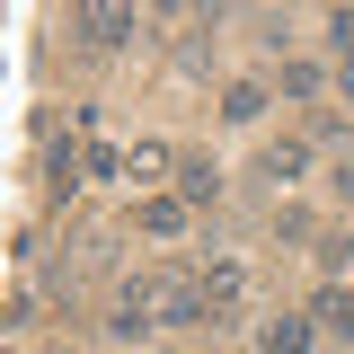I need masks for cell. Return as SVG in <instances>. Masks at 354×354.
Listing matches in <instances>:
<instances>
[{
    "mask_svg": "<svg viewBox=\"0 0 354 354\" xmlns=\"http://www.w3.org/2000/svg\"><path fill=\"white\" fill-rule=\"evenodd\" d=\"M124 301H133V310H151L160 328H195V319H213V301H204V274H169V266L133 274Z\"/></svg>",
    "mask_w": 354,
    "mask_h": 354,
    "instance_id": "6da1fadb",
    "label": "cell"
},
{
    "mask_svg": "<svg viewBox=\"0 0 354 354\" xmlns=\"http://www.w3.org/2000/svg\"><path fill=\"white\" fill-rule=\"evenodd\" d=\"M80 36L97 44V53L133 44V0H80Z\"/></svg>",
    "mask_w": 354,
    "mask_h": 354,
    "instance_id": "7a4b0ae2",
    "label": "cell"
},
{
    "mask_svg": "<svg viewBox=\"0 0 354 354\" xmlns=\"http://www.w3.org/2000/svg\"><path fill=\"white\" fill-rule=\"evenodd\" d=\"M133 221H142L151 239H177V230L195 221V204H186V195H177V186H169V195H142V213H133Z\"/></svg>",
    "mask_w": 354,
    "mask_h": 354,
    "instance_id": "3957f363",
    "label": "cell"
},
{
    "mask_svg": "<svg viewBox=\"0 0 354 354\" xmlns=\"http://www.w3.org/2000/svg\"><path fill=\"white\" fill-rule=\"evenodd\" d=\"M177 195H186L195 213H204V204H221V169L204 160V151H186V160H177Z\"/></svg>",
    "mask_w": 354,
    "mask_h": 354,
    "instance_id": "277c9868",
    "label": "cell"
},
{
    "mask_svg": "<svg viewBox=\"0 0 354 354\" xmlns=\"http://www.w3.org/2000/svg\"><path fill=\"white\" fill-rule=\"evenodd\" d=\"M257 346H274V354H301V346H319V310H292V319H266V328H257Z\"/></svg>",
    "mask_w": 354,
    "mask_h": 354,
    "instance_id": "5b68a950",
    "label": "cell"
},
{
    "mask_svg": "<svg viewBox=\"0 0 354 354\" xmlns=\"http://www.w3.org/2000/svg\"><path fill=\"white\" fill-rule=\"evenodd\" d=\"M319 337H354V283H319Z\"/></svg>",
    "mask_w": 354,
    "mask_h": 354,
    "instance_id": "8992f818",
    "label": "cell"
},
{
    "mask_svg": "<svg viewBox=\"0 0 354 354\" xmlns=\"http://www.w3.org/2000/svg\"><path fill=\"white\" fill-rule=\"evenodd\" d=\"M266 106H274V88H266V80H230V88H221V115H230V124H257Z\"/></svg>",
    "mask_w": 354,
    "mask_h": 354,
    "instance_id": "52a82bcc",
    "label": "cell"
},
{
    "mask_svg": "<svg viewBox=\"0 0 354 354\" xmlns=\"http://www.w3.org/2000/svg\"><path fill=\"white\" fill-rule=\"evenodd\" d=\"M239 292H248V274H239L230 257H213V266H204V301H213V319H221V310H239Z\"/></svg>",
    "mask_w": 354,
    "mask_h": 354,
    "instance_id": "ba28073f",
    "label": "cell"
},
{
    "mask_svg": "<svg viewBox=\"0 0 354 354\" xmlns=\"http://www.w3.org/2000/svg\"><path fill=\"white\" fill-rule=\"evenodd\" d=\"M310 151H319V142H274V151H266V177H274V186H292V177H310Z\"/></svg>",
    "mask_w": 354,
    "mask_h": 354,
    "instance_id": "9c48e42d",
    "label": "cell"
},
{
    "mask_svg": "<svg viewBox=\"0 0 354 354\" xmlns=\"http://www.w3.org/2000/svg\"><path fill=\"white\" fill-rule=\"evenodd\" d=\"M44 177H53V195H71V186H88V151H71V142H53V160H44Z\"/></svg>",
    "mask_w": 354,
    "mask_h": 354,
    "instance_id": "30bf717a",
    "label": "cell"
},
{
    "mask_svg": "<svg viewBox=\"0 0 354 354\" xmlns=\"http://www.w3.org/2000/svg\"><path fill=\"white\" fill-rule=\"evenodd\" d=\"M124 169L142 177V186H160V177H177V160L160 151V142H133V151H124Z\"/></svg>",
    "mask_w": 354,
    "mask_h": 354,
    "instance_id": "8fae6325",
    "label": "cell"
},
{
    "mask_svg": "<svg viewBox=\"0 0 354 354\" xmlns=\"http://www.w3.org/2000/svg\"><path fill=\"white\" fill-rule=\"evenodd\" d=\"M274 88H283V97H301V106H310V97L328 88V71H319V62H283V80H274Z\"/></svg>",
    "mask_w": 354,
    "mask_h": 354,
    "instance_id": "7c38bea8",
    "label": "cell"
},
{
    "mask_svg": "<svg viewBox=\"0 0 354 354\" xmlns=\"http://www.w3.org/2000/svg\"><path fill=\"white\" fill-rule=\"evenodd\" d=\"M310 248H319V266H328V274H346V257H354V239H346V230H319Z\"/></svg>",
    "mask_w": 354,
    "mask_h": 354,
    "instance_id": "4fadbf2b",
    "label": "cell"
},
{
    "mask_svg": "<svg viewBox=\"0 0 354 354\" xmlns=\"http://www.w3.org/2000/svg\"><path fill=\"white\" fill-rule=\"evenodd\" d=\"M274 239H319V221H310L301 204H274Z\"/></svg>",
    "mask_w": 354,
    "mask_h": 354,
    "instance_id": "5bb4252c",
    "label": "cell"
},
{
    "mask_svg": "<svg viewBox=\"0 0 354 354\" xmlns=\"http://www.w3.org/2000/svg\"><path fill=\"white\" fill-rule=\"evenodd\" d=\"M328 53H337V62L354 53V9H328Z\"/></svg>",
    "mask_w": 354,
    "mask_h": 354,
    "instance_id": "9a60e30c",
    "label": "cell"
},
{
    "mask_svg": "<svg viewBox=\"0 0 354 354\" xmlns=\"http://www.w3.org/2000/svg\"><path fill=\"white\" fill-rule=\"evenodd\" d=\"M328 195H337V204H354V160H346L337 177H328Z\"/></svg>",
    "mask_w": 354,
    "mask_h": 354,
    "instance_id": "2e32d148",
    "label": "cell"
},
{
    "mask_svg": "<svg viewBox=\"0 0 354 354\" xmlns=\"http://www.w3.org/2000/svg\"><path fill=\"white\" fill-rule=\"evenodd\" d=\"M337 97H346V106H354V53H346V62H337Z\"/></svg>",
    "mask_w": 354,
    "mask_h": 354,
    "instance_id": "e0dca14e",
    "label": "cell"
},
{
    "mask_svg": "<svg viewBox=\"0 0 354 354\" xmlns=\"http://www.w3.org/2000/svg\"><path fill=\"white\" fill-rule=\"evenodd\" d=\"M151 9H160V18H177V9H195V0H151Z\"/></svg>",
    "mask_w": 354,
    "mask_h": 354,
    "instance_id": "ac0fdd59",
    "label": "cell"
}]
</instances>
